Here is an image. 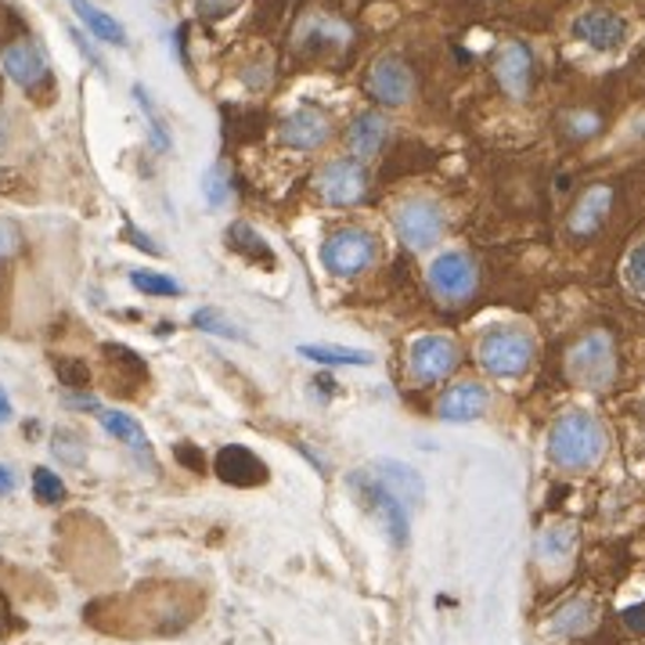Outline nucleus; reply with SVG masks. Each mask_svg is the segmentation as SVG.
I'll return each mask as SVG.
<instances>
[{"label":"nucleus","instance_id":"8","mask_svg":"<svg viewBox=\"0 0 645 645\" xmlns=\"http://www.w3.org/2000/svg\"><path fill=\"white\" fill-rule=\"evenodd\" d=\"M393 227L408 250H429L443 238V209L433 203V198H404L393 213Z\"/></svg>","mask_w":645,"mask_h":645},{"label":"nucleus","instance_id":"10","mask_svg":"<svg viewBox=\"0 0 645 645\" xmlns=\"http://www.w3.org/2000/svg\"><path fill=\"white\" fill-rule=\"evenodd\" d=\"M4 72L19 84L26 95H37L40 87H51V66L48 55L33 40V37H14L11 43H4Z\"/></svg>","mask_w":645,"mask_h":645},{"label":"nucleus","instance_id":"32","mask_svg":"<svg viewBox=\"0 0 645 645\" xmlns=\"http://www.w3.org/2000/svg\"><path fill=\"white\" fill-rule=\"evenodd\" d=\"M624 285L632 289L638 300H645V242L635 245L624 260Z\"/></svg>","mask_w":645,"mask_h":645},{"label":"nucleus","instance_id":"6","mask_svg":"<svg viewBox=\"0 0 645 645\" xmlns=\"http://www.w3.org/2000/svg\"><path fill=\"white\" fill-rule=\"evenodd\" d=\"M350 490H353V498H358L368 512H375L379 519H382V527H387V534H390V541L397 545V548H404L408 541H411V524H408V509L401 501H397L387 487H382L379 480L368 469H361V472H353L350 476Z\"/></svg>","mask_w":645,"mask_h":645},{"label":"nucleus","instance_id":"27","mask_svg":"<svg viewBox=\"0 0 645 645\" xmlns=\"http://www.w3.org/2000/svg\"><path fill=\"white\" fill-rule=\"evenodd\" d=\"M51 368H55V375L66 390H80V393L90 390V368H87L84 358H72V353H55Z\"/></svg>","mask_w":645,"mask_h":645},{"label":"nucleus","instance_id":"11","mask_svg":"<svg viewBox=\"0 0 645 645\" xmlns=\"http://www.w3.org/2000/svg\"><path fill=\"white\" fill-rule=\"evenodd\" d=\"M458 361H462V350L448 335H419L408 350V368L419 382H440L448 379Z\"/></svg>","mask_w":645,"mask_h":645},{"label":"nucleus","instance_id":"28","mask_svg":"<svg viewBox=\"0 0 645 645\" xmlns=\"http://www.w3.org/2000/svg\"><path fill=\"white\" fill-rule=\"evenodd\" d=\"M51 451L61 466H72V469H80L87 462V443L84 437L76 433V429H58L55 440H51Z\"/></svg>","mask_w":645,"mask_h":645},{"label":"nucleus","instance_id":"36","mask_svg":"<svg viewBox=\"0 0 645 645\" xmlns=\"http://www.w3.org/2000/svg\"><path fill=\"white\" fill-rule=\"evenodd\" d=\"M177 458H180V462L188 466V469H195V472H203V469H206V458L198 455V451L192 448V443H180V448H177Z\"/></svg>","mask_w":645,"mask_h":645},{"label":"nucleus","instance_id":"20","mask_svg":"<svg viewBox=\"0 0 645 645\" xmlns=\"http://www.w3.org/2000/svg\"><path fill=\"white\" fill-rule=\"evenodd\" d=\"M598 624V606L592 603L588 595H574V598H566V603L551 613V635H559V638H585L592 627Z\"/></svg>","mask_w":645,"mask_h":645},{"label":"nucleus","instance_id":"38","mask_svg":"<svg viewBox=\"0 0 645 645\" xmlns=\"http://www.w3.org/2000/svg\"><path fill=\"white\" fill-rule=\"evenodd\" d=\"M14 419V404H11V393L0 387V429H4L8 422Z\"/></svg>","mask_w":645,"mask_h":645},{"label":"nucleus","instance_id":"22","mask_svg":"<svg viewBox=\"0 0 645 645\" xmlns=\"http://www.w3.org/2000/svg\"><path fill=\"white\" fill-rule=\"evenodd\" d=\"M69 4L90 37L101 40V43H116V48H127V29H123L105 8H98L95 0H69Z\"/></svg>","mask_w":645,"mask_h":645},{"label":"nucleus","instance_id":"5","mask_svg":"<svg viewBox=\"0 0 645 645\" xmlns=\"http://www.w3.org/2000/svg\"><path fill=\"white\" fill-rule=\"evenodd\" d=\"M580 548V527L574 519H551L541 530H537L534 541V559L537 570L545 574V580H563L570 577Z\"/></svg>","mask_w":645,"mask_h":645},{"label":"nucleus","instance_id":"39","mask_svg":"<svg viewBox=\"0 0 645 645\" xmlns=\"http://www.w3.org/2000/svg\"><path fill=\"white\" fill-rule=\"evenodd\" d=\"M624 624L632 627V632H638V635H642V632H645V606H638V609H627V613H624Z\"/></svg>","mask_w":645,"mask_h":645},{"label":"nucleus","instance_id":"4","mask_svg":"<svg viewBox=\"0 0 645 645\" xmlns=\"http://www.w3.org/2000/svg\"><path fill=\"white\" fill-rule=\"evenodd\" d=\"M379 256V238L364 227H340L321 242V264L325 271L340 274V278H353L375 264Z\"/></svg>","mask_w":645,"mask_h":645},{"label":"nucleus","instance_id":"37","mask_svg":"<svg viewBox=\"0 0 645 645\" xmlns=\"http://www.w3.org/2000/svg\"><path fill=\"white\" fill-rule=\"evenodd\" d=\"M14 487H19V476H14L8 462H0V498H11Z\"/></svg>","mask_w":645,"mask_h":645},{"label":"nucleus","instance_id":"21","mask_svg":"<svg viewBox=\"0 0 645 645\" xmlns=\"http://www.w3.org/2000/svg\"><path fill=\"white\" fill-rule=\"evenodd\" d=\"M387 119H382L379 113H361L358 119L350 123V130H346V145L353 152V159H372L382 152V145H387Z\"/></svg>","mask_w":645,"mask_h":645},{"label":"nucleus","instance_id":"3","mask_svg":"<svg viewBox=\"0 0 645 645\" xmlns=\"http://www.w3.org/2000/svg\"><path fill=\"white\" fill-rule=\"evenodd\" d=\"M476 358H480V368L487 375L516 379L534 364V335L527 329H516V325H498V329L480 335Z\"/></svg>","mask_w":645,"mask_h":645},{"label":"nucleus","instance_id":"40","mask_svg":"<svg viewBox=\"0 0 645 645\" xmlns=\"http://www.w3.org/2000/svg\"><path fill=\"white\" fill-rule=\"evenodd\" d=\"M130 238H134V245H137V250H145V253H152V256H163V250H159V245L152 242L148 235H137L134 227H130Z\"/></svg>","mask_w":645,"mask_h":645},{"label":"nucleus","instance_id":"24","mask_svg":"<svg viewBox=\"0 0 645 645\" xmlns=\"http://www.w3.org/2000/svg\"><path fill=\"white\" fill-rule=\"evenodd\" d=\"M300 358L314 361V364H346V368H368L375 358L368 350H353V346H329V343H303Z\"/></svg>","mask_w":645,"mask_h":645},{"label":"nucleus","instance_id":"33","mask_svg":"<svg viewBox=\"0 0 645 645\" xmlns=\"http://www.w3.org/2000/svg\"><path fill=\"white\" fill-rule=\"evenodd\" d=\"M203 195H206V203H209L213 209L227 203V195H232V184H227L224 166H213V170L203 177Z\"/></svg>","mask_w":645,"mask_h":645},{"label":"nucleus","instance_id":"34","mask_svg":"<svg viewBox=\"0 0 645 645\" xmlns=\"http://www.w3.org/2000/svg\"><path fill=\"white\" fill-rule=\"evenodd\" d=\"M22 250V232L19 224H11L8 217H0V260H11Z\"/></svg>","mask_w":645,"mask_h":645},{"label":"nucleus","instance_id":"16","mask_svg":"<svg viewBox=\"0 0 645 645\" xmlns=\"http://www.w3.org/2000/svg\"><path fill=\"white\" fill-rule=\"evenodd\" d=\"M375 476V480L390 490V495L404 505V509H422V501H426V483H422V476L414 472L411 466L404 462H393V458H379V462L368 469Z\"/></svg>","mask_w":645,"mask_h":645},{"label":"nucleus","instance_id":"41","mask_svg":"<svg viewBox=\"0 0 645 645\" xmlns=\"http://www.w3.org/2000/svg\"><path fill=\"white\" fill-rule=\"evenodd\" d=\"M642 411H645V404H642Z\"/></svg>","mask_w":645,"mask_h":645},{"label":"nucleus","instance_id":"19","mask_svg":"<svg viewBox=\"0 0 645 645\" xmlns=\"http://www.w3.org/2000/svg\"><path fill=\"white\" fill-rule=\"evenodd\" d=\"M490 408V393L480 382H455V387L440 397V419L443 422H476L483 419Z\"/></svg>","mask_w":645,"mask_h":645},{"label":"nucleus","instance_id":"23","mask_svg":"<svg viewBox=\"0 0 645 645\" xmlns=\"http://www.w3.org/2000/svg\"><path fill=\"white\" fill-rule=\"evenodd\" d=\"M227 250L238 253L242 260H250V264L256 267H274V253H271V245L260 238L250 224H232L227 227Z\"/></svg>","mask_w":645,"mask_h":645},{"label":"nucleus","instance_id":"9","mask_svg":"<svg viewBox=\"0 0 645 645\" xmlns=\"http://www.w3.org/2000/svg\"><path fill=\"white\" fill-rule=\"evenodd\" d=\"M314 188L329 206H358L368 195V174L358 159H332L314 174Z\"/></svg>","mask_w":645,"mask_h":645},{"label":"nucleus","instance_id":"17","mask_svg":"<svg viewBox=\"0 0 645 645\" xmlns=\"http://www.w3.org/2000/svg\"><path fill=\"white\" fill-rule=\"evenodd\" d=\"M609 206H613V188H609V184H595V188H588L585 195L577 198L566 232H570L574 238L598 235V232H603L606 217H609Z\"/></svg>","mask_w":645,"mask_h":645},{"label":"nucleus","instance_id":"30","mask_svg":"<svg viewBox=\"0 0 645 645\" xmlns=\"http://www.w3.org/2000/svg\"><path fill=\"white\" fill-rule=\"evenodd\" d=\"M33 498H37L40 505L66 501V483H61V476L51 472L48 466H37V469H33Z\"/></svg>","mask_w":645,"mask_h":645},{"label":"nucleus","instance_id":"35","mask_svg":"<svg viewBox=\"0 0 645 645\" xmlns=\"http://www.w3.org/2000/svg\"><path fill=\"white\" fill-rule=\"evenodd\" d=\"M598 130V116L595 113H577L570 119V137H577V141H585V137H592Z\"/></svg>","mask_w":645,"mask_h":645},{"label":"nucleus","instance_id":"2","mask_svg":"<svg viewBox=\"0 0 645 645\" xmlns=\"http://www.w3.org/2000/svg\"><path fill=\"white\" fill-rule=\"evenodd\" d=\"M566 379L588 393H603L617 382V343L606 329L585 332L566 350Z\"/></svg>","mask_w":645,"mask_h":645},{"label":"nucleus","instance_id":"12","mask_svg":"<svg viewBox=\"0 0 645 645\" xmlns=\"http://www.w3.org/2000/svg\"><path fill=\"white\" fill-rule=\"evenodd\" d=\"M368 95H372L379 105H387V109H397V105L411 101V95H414L411 66L397 55L372 61V69H368Z\"/></svg>","mask_w":645,"mask_h":645},{"label":"nucleus","instance_id":"29","mask_svg":"<svg viewBox=\"0 0 645 645\" xmlns=\"http://www.w3.org/2000/svg\"><path fill=\"white\" fill-rule=\"evenodd\" d=\"M130 285L145 296H180V285L159 271H130Z\"/></svg>","mask_w":645,"mask_h":645},{"label":"nucleus","instance_id":"31","mask_svg":"<svg viewBox=\"0 0 645 645\" xmlns=\"http://www.w3.org/2000/svg\"><path fill=\"white\" fill-rule=\"evenodd\" d=\"M134 98H137V105H141V113L148 116L152 145H156V152H166V148H170V134H166V123H163V116H159L156 105H152L148 90H145V87H134Z\"/></svg>","mask_w":645,"mask_h":645},{"label":"nucleus","instance_id":"14","mask_svg":"<svg viewBox=\"0 0 645 645\" xmlns=\"http://www.w3.org/2000/svg\"><path fill=\"white\" fill-rule=\"evenodd\" d=\"M574 37H577L580 43H588V48H595V51H617L620 43L627 40V22L620 19L617 11L592 8V11H585V14H577Z\"/></svg>","mask_w":645,"mask_h":645},{"label":"nucleus","instance_id":"1","mask_svg":"<svg viewBox=\"0 0 645 645\" xmlns=\"http://www.w3.org/2000/svg\"><path fill=\"white\" fill-rule=\"evenodd\" d=\"M609 429L595 411L570 408L548 429V462L563 472H588L606 458Z\"/></svg>","mask_w":645,"mask_h":645},{"label":"nucleus","instance_id":"15","mask_svg":"<svg viewBox=\"0 0 645 645\" xmlns=\"http://www.w3.org/2000/svg\"><path fill=\"white\" fill-rule=\"evenodd\" d=\"M282 141L296 152H317L332 141V123L317 109H296L282 123Z\"/></svg>","mask_w":645,"mask_h":645},{"label":"nucleus","instance_id":"7","mask_svg":"<svg viewBox=\"0 0 645 645\" xmlns=\"http://www.w3.org/2000/svg\"><path fill=\"white\" fill-rule=\"evenodd\" d=\"M476 285H480V271H476L469 253L451 250L429 264V289L440 303H466L476 293Z\"/></svg>","mask_w":645,"mask_h":645},{"label":"nucleus","instance_id":"26","mask_svg":"<svg viewBox=\"0 0 645 645\" xmlns=\"http://www.w3.org/2000/svg\"><path fill=\"white\" fill-rule=\"evenodd\" d=\"M192 325L203 329L209 335H221V340H235V343H245V332L235 325L232 317H224V311H217V306H198V311L192 314Z\"/></svg>","mask_w":645,"mask_h":645},{"label":"nucleus","instance_id":"25","mask_svg":"<svg viewBox=\"0 0 645 645\" xmlns=\"http://www.w3.org/2000/svg\"><path fill=\"white\" fill-rule=\"evenodd\" d=\"M98 419L109 437L127 443V448L137 455H148V437H145V429L137 426V419H130V414H123V411H98Z\"/></svg>","mask_w":645,"mask_h":645},{"label":"nucleus","instance_id":"13","mask_svg":"<svg viewBox=\"0 0 645 645\" xmlns=\"http://www.w3.org/2000/svg\"><path fill=\"white\" fill-rule=\"evenodd\" d=\"M495 80L512 101H524L530 95L534 84V55L524 40L501 43V51L495 55Z\"/></svg>","mask_w":645,"mask_h":645},{"label":"nucleus","instance_id":"18","mask_svg":"<svg viewBox=\"0 0 645 645\" xmlns=\"http://www.w3.org/2000/svg\"><path fill=\"white\" fill-rule=\"evenodd\" d=\"M217 476L232 487H260L267 483V466L242 443H227L217 451Z\"/></svg>","mask_w":645,"mask_h":645}]
</instances>
